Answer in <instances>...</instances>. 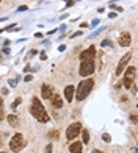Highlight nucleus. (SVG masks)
I'll return each instance as SVG.
<instances>
[{"label":"nucleus","instance_id":"obj_1","mask_svg":"<svg viewBox=\"0 0 138 153\" xmlns=\"http://www.w3.org/2000/svg\"><path fill=\"white\" fill-rule=\"evenodd\" d=\"M32 114H33V117L36 120H39V122H49L50 120V116L47 114V111H46V108L43 106V103H41L39 100H38L36 97L33 98V103H32Z\"/></svg>","mask_w":138,"mask_h":153},{"label":"nucleus","instance_id":"obj_2","mask_svg":"<svg viewBox=\"0 0 138 153\" xmlns=\"http://www.w3.org/2000/svg\"><path fill=\"white\" fill-rule=\"evenodd\" d=\"M93 86H94V81L93 80H83V81H80L79 83V86H77V89H75V97H77V102H82V100H85V98L90 95L91 92V89H93Z\"/></svg>","mask_w":138,"mask_h":153},{"label":"nucleus","instance_id":"obj_3","mask_svg":"<svg viewBox=\"0 0 138 153\" xmlns=\"http://www.w3.org/2000/svg\"><path fill=\"white\" fill-rule=\"evenodd\" d=\"M25 147V139H24V136L21 135V133H16L13 137H11V141H10V148H11V152H21L22 148Z\"/></svg>","mask_w":138,"mask_h":153},{"label":"nucleus","instance_id":"obj_4","mask_svg":"<svg viewBox=\"0 0 138 153\" xmlns=\"http://www.w3.org/2000/svg\"><path fill=\"white\" fill-rule=\"evenodd\" d=\"M94 69H96L94 61H82L79 67V74L80 76H90L94 72Z\"/></svg>","mask_w":138,"mask_h":153},{"label":"nucleus","instance_id":"obj_5","mask_svg":"<svg viewBox=\"0 0 138 153\" xmlns=\"http://www.w3.org/2000/svg\"><path fill=\"white\" fill-rule=\"evenodd\" d=\"M80 131H82V125H80L79 122L71 124V125L68 127V130H66V139H68V141L75 139V137L80 135Z\"/></svg>","mask_w":138,"mask_h":153},{"label":"nucleus","instance_id":"obj_6","mask_svg":"<svg viewBox=\"0 0 138 153\" xmlns=\"http://www.w3.org/2000/svg\"><path fill=\"white\" fill-rule=\"evenodd\" d=\"M130 58H132V53L129 52V53H126V55L119 59V63H118V67H116V72H115V75H116V76H119L122 72H124V69L127 67V64H129Z\"/></svg>","mask_w":138,"mask_h":153},{"label":"nucleus","instance_id":"obj_7","mask_svg":"<svg viewBox=\"0 0 138 153\" xmlns=\"http://www.w3.org/2000/svg\"><path fill=\"white\" fill-rule=\"evenodd\" d=\"M94 56H96V48L94 45H91L90 48H86V50L80 53V61H94Z\"/></svg>","mask_w":138,"mask_h":153},{"label":"nucleus","instance_id":"obj_8","mask_svg":"<svg viewBox=\"0 0 138 153\" xmlns=\"http://www.w3.org/2000/svg\"><path fill=\"white\" fill-rule=\"evenodd\" d=\"M74 94H75V87L74 86H66L64 87V97H66V102L71 103L74 100Z\"/></svg>","mask_w":138,"mask_h":153},{"label":"nucleus","instance_id":"obj_9","mask_svg":"<svg viewBox=\"0 0 138 153\" xmlns=\"http://www.w3.org/2000/svg\"><path fill=\"white\" fill-rule=\"evenodd\" d=\"M50 103H52V106L53 108H61L63 106V98L60 97V95H57V94H52L50 95Z\"/></svg>","mask_w":138,"mask_h":153},{"label":"nucleus","instance_id":"obj_10","mask_svg":"<svg viewBox=\"0 0 138 153\" xmlns=\"http://www.w3.org/2000/svg\"><path fill=\"white\" fill-rule=\"evenodd\" d=\"M130 42H132V36H130V33H122L119 36V45L121 47H127Z\"/></svg>","mask_w":138,"mask_h":153},{"label":"nucleus","instance_id":"obj_11","mask_svg":"<svg viewBox=\"0 0 138 153\" xmlns=\"http://www.w3.org/2000/svg\"><path fill=\"white\" fill-rule=\"evenodd\" d=\"M53 94V87L49 85H43L41 87V97L43 98H50V95Z\"/></svg>","mask_w":138,"mask_h":153},{"label":"nucleus","instance_id":"obj_12","mask_svg":"<svg viewBox=\"0 0 138 153\" xmlns=\"http://www.w3.org/2000/svg\"><path fill=\"white\" fill-rule=\"evenodd\" d=\"M82 148H83V144L82 142H72L69 145V150L71 153H82Z\"/></svg>","mask_w":138,"mask_h":153},{"label":"nucleus","instance_id":"obj_13","mask_svg":"<svg viewBox=\"0 0 138 153\" xmlns=\"http://www.w3.org/2000/svg\"><path fill=\"white\" fill-rule=\"evenodd\" d=\"M8 122H10L11 127H17V125H19V117L16 116V114H10V116H8Z\"/></svg>","mask_w":138,"mask_h":153},{"label":"nucleus","instance_id":"obj_14","mask_svg":"<svg viewBox=\"0 0 138 153\" xmlns=\"http://www.w3.org/2000/svg\"><path fill=\"white\" fill-rule=\"evenodd\" d=\"M135 74H137V69L133 67V66H130V67H127V70H126L124 76H129L130 80H133V78H135Z\"/></svg>","mask_w":138,"mask_h":153},{"label":"nucleus","instance_id":"obj_15","mask_svg":"<svg viewBox=\"0 0 138 153\" xmlns=\"http://www.w3.org/2000/svg\"><path fill=\"white\" fill-rule=\"evenodd\" d=\"M82 141H83V144H90V131L88 130H82Z\"/></svg>","mask_w":138,"mask_h":153},{"label":"nucleus","instance_id":"obj_16","mask_svg":"<svg viewBox=\"0 0 138 153\" xmlns=\"http://www.w3.org/2000/svg\"><path fill=\"white\" fill-rule=\"evenodd\" d=\"M132 81H133V80H130L129 76H124V81H122V85L127 87V89H130V86H132Z\"/></svg>","mask_w":138,"mask_h":153},{"label":"nucleus","instance_id":"obj_17","mask_svg":"<svg viewBox=\"0 0 138 153\" xmlns=\"http://www.w3.org/2000/svg\"><path fill=\"white\" fill-rule=\"evenodd\" d=\"M5 119V111H3V100L2 97H0V120Z\"/></svg>","mask_w":138,"mask_h":153},{"label":"nucleus","instance_id":"obj_18","mask_svg":"<svg viewBox=\"0 0 138 153\" xmlns=\"http://www.w3.org/2000/svg\"><path fill=\"white\" fill-rule=\"evenodd\" d=\"M49 136H50L52 139H58V137H60V133L57 131V130H53V131H50V133H49Z\"/></svg>","mask_w":138,"mask_h":153},{"label":"nucleus","instance_id":"obj_19","mask_svg":"<svg viewBox=\"0 0 138 153\" xmlns=\"http://www.w3.org/2000/svg\"><path fill=\"white\" fill-rule=\"evenodd\" d=\"M102 139H104V142H110V141H112V137H110L108 133H104V135H102Z\"/></svg>","mask_w":138,"mask_h":153},{"label":"nucleus","instance_id":"obj_20","mask_svg":"<svg viewBox=\"0 0 138 153\" xmlns=\"http://www.w3.org/2000/svg\"><path fill=\"white\" fill-rule=\"evenodd\" d=\"M21 102H22V100H21V98H16V100H14V102H13V109H14V108H17V106H19V105H21Z\"/></svg>","mask_w":138,"mask_h":153},{"label":"nucleus","instance_id":"obj_21","mask_svg":"<svg viewBox=\"0 0 138 153\" xmlns=\"http://www.w3.org/2000/svg\"><path fill=\"white\" fill-rule=\"evenodd\" d=\"M46 153H52V144H49L47 147H46Z\"/></svg>","mask_w":138,"mask_h":153},{"label":"nucleus","instance_id":"obj_22","mask_svg":"<svg viewBox=\"0 0 138 153\" xmlns=\"http://www.w3.org/2000/svg\"><path fill=\"white\" fill-rule=\"evenodd\" d=\"M130 120H132L133 124H137V116H135V114H132V116H130Z\"/></svg>","mask_w":138,"mask_h":153},{"label":"nucleus","instance_id":"obj_23","mask_svg":"<svg viewBox=\"0 0 138 153\" xmlns=\"http://www.w3.org/2000/svg\"><path fill=\"white\" fill-rule=\"evenodd\" d=\"M72 5H74V0H68L66 6H72Z\"/></svg>","mask_w":138,"mask_h":153},{"label":"nucleus","instance_id":"obj_24","mask_svg":"<svg viewBox=\"0 0 138 153\" xmlns=\"http://www.w3.org/2000/svg\"><path fill=\"white\" fill-rule=\"evenodd\" d=\"M32 78H33L32 75H27V76H24V80H25V81H30V80H32Z\"/></svg>","mask_w":138,"mask_h":153},{"label":"nucleus","instance_id":"obj_25","mask_svg":"<svg viewBox=\"0 0 138 153\" xmlns=\"http://www.w3.org/2000/svg\"><path fill=\"white\" fill-rule=\"evenodd\" d=\"M80 27H82V28H88V24H86V22H83V24L80 25Z\"/></svg>","mask_w":138,"mask_h":153},{"label":"nucleus","instance_id":"obj_26","mask_svg":"<svg viewBox=\"0 0 138 153\" xmlns=\"http://www.w3.org/2000/svg\"><path fill=\"white\" fill-rule=\"evenodd\" d=\"M93 153H104V152H101V150H93Z\"/></svg>","mask_w":138,"mask_h":153},{"label":"nucleus","instance_id":"obj_27","mask_svg":"<svg viewBox=\"0 0 138 153\" xmlns=\"http://www.w3.org/2000/svg\"><path fill=\"white\" fill-rule=\"evenodd\" d=\"M2 145H3V142H2V139H0V147H2Z\"/></svg>","mask_w":138,"mask_h":153},{"label":"nucleus","instance_id":"obj_28","mask_svg":"<svg viewBox=\"0 0 138 153\" xmlns=\"http://www.w3.org/2000/svg\"><path fill=\"white\" fill-rule=\"evenodd\" d=\"M0 153H5V152H0Z\"/></svg>","mask_w":138,"mask_h":153}]
</instances>
